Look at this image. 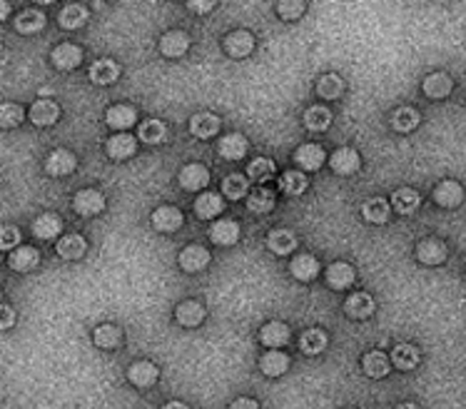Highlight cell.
Returning <instances> with one entry per match:
<instances>
[{"label": "cell", "instance_id": "obj_1", "mask_svg": "<svg viewBox=\"0 0 466 409\" xmlns=\"http://www.w3.org/2000/svg\"><path fill=\"white\" fill-rule=\"evenodd\" d=\"M449 250H446V242H441L439 237H426L416 245V260L421 265H441L446 260Z\"/></svg>", "mask_w": 466, "mask_h": 409}, {"label": "cell", "instance_id": "obj_2", "mask_svg": "<svg viewBox=\"0 0 466 409\" xmlns=\"http://www.w3.org/2000/svg\"><path fill=\"white\" fill-rule=\"evenodd\" d=\"M72 207H75L82 217L100 215V212L105 210V197H102V192H97V190H80V192L75 195V200H72Z\"/></svg>", "mask_w": 466, "mask_h": 409}, {"label": "cell", "instance_id": "obj_3", "mask_svg": "<svg viewBox=\"0 0 466 409\" xmlns=\"http://www.w3.org/2000/svg\"><path fill=\"white\" fill-rule=\"evenodd\" d=\"M434 200H436V204H439V207H446V210H451V207H459V204L464 202V187H461L456 180H444V182L436 185Z\"/></svg>", "mask_w": 466, "mask_h": 409}, {"label": "cell", "instance_id": "obj_4", "mask_svg": "<svg viewBox=\"0 0 466 409\" xmlns=\"http://www.w3.org/2000/svg\"><path fill=\"white\" fill-rule=\"evenodd\" d=\"M77 168V160L75 155L70 153V150H53L50 155H48V163H45V170L48 175H53V178H63V175H70L72 170Z\"/></svg>", "mask_w": 466, "mask_h": 409}, {"label": "cell", "instance_id": "obj_5", "mask_svg": "<svg viewBox=\"0 0 466 409\" xmlns=\"http://www.w3.org/2000/svg\"><path fill=\"white\" fill-rule=\"evenodd\" d=\"M180 225H183V212L178 207H173V204H163V207H158V210L152 212V227L155 230L175 232L180 230Z\"/></svg>", "mask_w": 466, "mask_h": 409}, {"label": "cell", "instance_id": "obj_6", "mask_svg": "<svg viewBox=\"0 0 466 409\" xmlns=\"http://www.w3.org/2000/svg\"><path fill=\"white\" fill-rule=\"evenodd\" d=\"M374 310H376L374 297L367 295V292H357V295H352L350 300H347V305H345V312L350 315L352 320L372 317V315H374Z\"/></svg>", "mask_w": 466, "mask_h": 409}, {"label": "cell", "instance_id": "obj_7", "mask_svg": "<svg viewBox=\"0 0 466 409\" xmlns=\"http://www.w3.org/2000/svg\"><path fill=\"white\" fill-rule=\"evenodd\" d=\"M354 280H357V272L350 262H335V265L327 267V285L332 290H347Z\"/></svg>", "mask_w": 466, "mask_h": 409}, {"label": "cell", "instance_id": "obj_8", "mask_svg": "<svg viewBox=\"0 0 466 409\" xmlns=\"http://www.w3.org/2000/svg\"><path fill=\"white\" fill-rule=\"evenodd\" d=\"M158 377H160L158 367H155L152 362H147V359H142V362H135L130 369H127V379H130L135 387H142V389L152 387V384L158 382Z\"/></svg>", "mask_w": 466, "mask_h": 409}, {"label": "cell", "instance_id": "obj_9", "mask_svg": "<svg viewBox=\"0 0 466 409\" xmlns=\"http://www.w3.org/2000/svg\"><path fill=\"white\" fill-rule=\"evenodd\" d=\"M224 50L232 58H247L254 50V38L247 31H234L224 38Z\"/></svg>", "mask_w": 466, "mask_h": 409}, {"label": "cell", "instance_id": "obj_10", "mask_svg": "<svg viewBox=\"0 0 466 409\" xmlns=\"http://www.w3.org/2000/svg\"><path fill=\"white\" fill-rule=\"evenodd\" d=\"M210 262V252L205 250L202 245H188L183 252H180V267L185 272H200L205 270Z\"/></svg>", "mask_w": 466, "mask_h": 409}, {"label": "cell", "instance_id": "obj_11", "mask_svg": "<svg viewBox=\"0 0 466 409\" xmlns=\"http://www.w3.org/2000/svg\"><path fill=\"white\" fill-rule=\"evenodd\" d=\"M105 150H107V155H110L112 160H127V158L135 155L137 140L132 138V135H127V133H117V135H112V138L107 140Z\"/></svg>", "mask_w": 466, "mask_h": 409}, {"label": "cell", "instance_id": "obj_12", "mask_svg": "<svg viewBox=\"0 0 466 409\" xmlns=\"http://www.w3.org/2000/svg\"><path fill=\"white\" fill-rule=\"evenodd\" d=\"M359 163H362L359 155H357V150H352V148H340L330 158V165L337 175H354L357 170H359Z\"/></svg>", "mask_w": 466, "mask_h": 409}, {"label": "cell", "instance_id": "obj_13", "mask_svg": "<svg viewBox=\"0 0 466 409\" xmlns=\"http://www.w3.org/2000/svg\"><path fill=\"white\" fill-rule=\"evenodd\" d=\"M120 77V65L110 58H100L90 65V80L97 85H110Z\"/></svg>", "mask_w": 466, "mask_h": 409}, {"label": "cell", "instance_id": "obj_14", "mask_svg": "<svg viewBox=\"0 0 466 409\" xmlns=\"http://www.w3.org/2000/svg\"><path fill=\"white\" fill-rule=\"evenodd\" d=\"M294 163L302 170H320L325 165V150L315 143H307L294 153Z\"/></svg>", "mask_w": 466, "mask_h": 409}, {"label": "cell", "instance_id": "obj_15", "mask_svg": "<svg viewBox=\"0 0 466 409\" xmlns=\"http://www.w3.org/2000/svg\"><path fill=\"white\" fill-rule=\"evenodd\" d=\"M210 182V173L205 165L200 163H193V165H185L183 173H180V185L185 190H202L207 187Z\"/></svg>", "mask_w": 466, "mask_h": 409}, {"label": "cell", "instance_id": "obj_16", "mask_svg": "<svg viewBox=\"0 0 466 409\" xmlns=\"http://www.w3.org/2000/svg\"><path fill=\"white\" fill-rule=\"evenodd\" d=\"M175 317H178V322L183 325V327H197L205 320V307L195 300H185V302H180L178 310H175Z\"/></svg>", "mask_w": 466, "mask_h": 409}, {"label": "cell", "instance_id": "obj_17", "mask_svg": "<svg viewBox=\"0 0 466 409\" xmlns=\"http://www.w3.org/2000/svg\"><path fill=\"white\" fill-rule=\"evenodd\" d=\"M289 270H292V275L297 277V280L309 282L320 275L322 267H320V260H317L315 255H297L292 260V265H289Z\"/></svg>", "mask_w": 466, "mask_h": 409}, {"label": "cell", "instance_id": "obj_18", "mask_svg": "<svg viewBox=\"0 0 466 409\" xmlns=\"http://www.w3.org/2000/svg\"><path fill=\"white\" fill-rule=\"evenodd\" d=\"M419 362H421V354L414 344H396V347L391 349V364H394L396 369H401V372H409V369H414Z\"/></svg>", "mask_w": 466, "mask_h": 409}, {"label": "cell", "instance_id": "obj_19", "mask_svg": "<svg viewBox=\"0 0 466 409\" xmlns=\"http://www.w3.org/2000/svg\"><path fill=\"white\" fill-rule=\"evenodd\" d=\"M80 60H82V50L77 45H72V43H63V45H58L53 50V62L60 70H72V67L80 65Z\"/></svg>", "mask_w": 466, "mask_h": 409}, {"label": "cell", "instance_id": "obj_20", "mask_svg": "<svg viewBox=\"0 0 466 409\" xmlns=\"http://www.w3.org/2000/svg\"><path fill=\"white\" fill-rule=\"evenodd\" d=\"M210 237H212L215 245L229 247L239 240V225L234 220H217L210 230Z\"/></svg>", "mask_w": 466, "mask_h": 409}, {"label": "cell", "instance_id": "obj_21", "mask_svg": "<svg viewBox=\"0 0 466 409\" xmlns=\"http://www.w3.org/2000/svg\"><path fill=\"white\" fill-rule=\"evenodd\" d=\"M188 48H190V38H188V33H183V31H170L168 36H163V40H160V50L168 58L185 55Z\"/></svg>", "mask_w": 466, "mask_h": 409}, {"label": "cell", "instance_id": "obj_22", "mask_svg": "<svg viewBox=\"0 0 466 409\" xmlns=\"http://www.w3.org/2000/svg\"><path fill=\"white\" fill-rule=\"evenodd\" d=\"M259 339H262V344H267V347L277 349V347H284V344L289 342V327L284 322H267L262 327V332H259Z\"/></svg>", "mask_w": 466, "mask_h": 409}, {"label": "cell", "instance_id": "obj_23", "mask_svg": "<svg viewBox=\"0 0 466 409\" xmlns=\"http://www.w3.org/2000/svg\"><path fill=\"white\" fill-rule=\"evenodd\" d=\"M424 95L426 97H434V100H441V97H446L451 92V87H454V82H451V77L446 75V72H431V75H426L424 80Z\"/></svg>", "mask_w": 466, "mask_h": 409}, {"label": "cell", "instance_id": "obj_24", "mask_svg": "<svg viewBox=\"0 0 466 409\" xmlns=\"http://www.w3.org/2000/svg\"><path fill=\"white\" fill-rule=\"evenodd\" d=\"M217 150L224 160H242L244 153H247V138L239 133H229L227 138L220 140Z\"/></svg>", "mask_w": 466, "mask_h": 409}, {"label": "cell", "instance_id": "obj_25", "mask_svg": "<svg viewBox=\"0 0 466 409\" xmlns=\"http://www.w3.org/2000/svg\"><path fill=\"white\" fill-rule=\"evenodd\" d=\"M362 367H364V374L372 379H381L389 374V367H391V359L386 357L384 352H369L364 354L362 359Z\"/></svg>", "mask_w": 466, "mask_h": 409}, {"label": "cell", "instance_id": "obj_26", "mask_svg": "<svg viewBox=\"0 0 466 409\" xmlns=\"http://www.w3.org/2000/svg\"><path fill=\"white\" fill-rule=\"evenodd\" d=\"M58 118H60V108H58L53 100H38L36 105L31 108V120L36 125H40V128L53 125Z\"/></svg>", "mask_w": 466, "mask_h": 409}, {"label": "cell", "instance_id": "obj_27", "mask_svg": "<svg viewBox=\"0 0 466 409\" xmlns=\"http://www.w3.org/2000/svg\"><path fill=\"white\" fill-rule=\"evenodd\" d=\"M220 130V120L210 113H197L190 123V133L200 140H207V138H215Z\"/></svg>", "mask_w": 466, "mask_h": 409}, {"label": "cell", "instance_id": "obj_28", "mask_svg": "<svg viewBox=\"0 0 466 409\" xmlns=\"http://www.w3.org/2000/svg\"><path fill=\"white\" fill-rule=\"evenodd\" d=\"M421 197L416 190L411 187H401L394 192V197H391V207H394L399 215H411V212H416V207H419Z\"/></svg>", "mask_w": 466, "mask_h": 409}, {"label": "cell", "instance_id": "obj_29", "mask_svg": "<svg viewBox=\"0 0 466 409\" xmlns=\"http://www.w3.org/2000/svg\"><path fill=\"white\" fill-rule=\"evenodd\" d=\"M259 369L267 377H279V374H284L289 369V357L284 352H279V349H272V352H267L259 359Z\"/></svg>", "mask_w": 466, "mask_h": 409}, {"label": "cell", "instance_id": "obj_30", "mask_svg": "<svg viewBox=\"0 0 466 409\" xmlns=\"http://www.w3.org/2000/svg\"><path fill=\"white\" fill-rule=\"evenodd\" d=\"M135 120H137V113H135V108H130V105H112V108L107 110V125L115 130L132 128Z\"/></svg>", "mask_w": 466, "mask_h": 409}, {"label": "cell", "instance_id": "obj_31", "mask_svg": "<svg viewBox=\"0 0 466 409\" xmlns=\"http://www.w3.org/2000/svg\"><path fill=\"white\" fill-rule=\"evenodd\" d=\"M63 230V222L58 215H53V212H45V215H40L36 222H33V232H36V237H40V240H53V237H58Z\"/></svg>", "mask_w": 466, "mask_h": 409}, {"label": "cell", "instance_id": "obj_32", "mask_svg": "<svg viewBox=\"0 0 466 409\" xmlns=\"http://www.w3.org/2000/svg\"><path fill=\"white\" fill-rule=\"evenodd\" d=\"M8 262H11V267L16 272H28L40 262V255H38L36 247H18V250L11 252Z\"/></svg>", "mask_w": 466, "mask_h": 409}, {"label": "cell", "instance_id": "obj_33", "mask_svg": "<svg viewBox=\"0 0 466 409\" xmlns=\"http://www.w3.org/2000/svg\"><path fill=\"white\" fill-rule=\"evenodd\" d=\"M195 212H197L200 220H210V217L220 215L222 212V197L215 192H205L195 200Z\"/></svg>", "mask_w": 466, "mask_h": 409}, {"label": "cell", "instance_id": "obj_34", "mask_svg": "<svg viewBox=\"0 0 466 409\" xmlns=\"http://www.w3.org/2000/svg\"><path fill=\"white\" fill-rule=\"evenodd\" d=\"M362 215H364L367 222H374V225H381V222L389 220V202L381 197H372L362 204Z\"/></svg>", "mask_w": 466, "mask_h": 409}, {"label": "cell", "instance_id": "obj_35", "mask_svg": "<svg viewBox=\"0 0 466 409\" xmlns=\"http://www.w3.org/2000/svg\"><path fill=\"white\" fill-rule=\"evenodd\" d=\"M16 28L23 36H36V33H40L45 28V16L40 11H23L16 18Z\"/></svg>", "mask_w": 466, "mask_h": 409}, {"label": "cell", "instance_id": "obj_36", "mask_svg": "<svg viewBox=\"0 0 466 409\" xmlns=\"http://www.w3.org/2000/svg\"><path fill=\"white\" fill-rule=\"evenodd\" d=\"M87 8L80 6V3H70V6H65L60 11V26L67 28V31H75V28L85 26L87 23Z\"/></svg>", "mask_w": 466, "mask_h": 409}, {"label": "cell", "instance_id": "obj_37", "mask_svg": "<svg viewBox=\"0 0 466 409\" xmlns=\"http://www.w3.org/2000/svg\"><path fill=\"white\" fill-rule=\"evenodd\" d=\"M267 245L274 255H289V252L297 247V237H294V232H289V230H274V232H269Z\"/></svg>", "mask_w": 466, "mask_h": 409}, {"label": "cell", "instance_id": "obj_38", "mask_svg": "<svg viewBox=\"0 0 466 409\" xmlns=\"http://www.w3.org/2000/svg\"><path fill=\"white\" fill-rule=\"evenodd\" d=\"M95 344L102 349H115L122 344V329L115 325H100L95 329Z\"/></svg>", "mask_w": 466, "mask_h": 409}, {"label": "cell", "instance_id": "obj_39", "mask_svg": "<svg viewBox=\"0 0 466 409\" xmlns=\"http://www.w3.org/2000/svg\"><path fill=\"white\" fill-rule=\"evenodd\" d=\"M85 250H87V245L80 235H67L58 242V255H60L63 260H77V257H82Z\"/></svg>", "mask_w": 466, "mask_h": 409}, {"label": "cell", "instance_id": "obj_40", "mask_svg": "<svg viewBox=\"0 0 466 409\" xmlns=\"http://www.w3.org/2000/svg\"><path fill=\"white\" fill-rule=\"evenodd\" d=\"M327 347V334L322 329H307V332L299 337V349L304 354H320Z\"/></svg>", "mask_w": 466, "mask_h": 409}, {"label": "cell", "instance_id": "obj_41", "mask_svg": "<svg viewBox=\"0 0 466 409\" xmlns=\"http://www.w3.org/2000/svg\"><path fill=\"white\" fill-rule=\"evenodd\" d=\"M419 113L414 108H399L394 115H391V128L396 133H411V130L419 125Z\"/></svg>", "mask_w": 466, "mask_h": 409}, {"label": "cell", "instance_id": "obj_42", "mask_svg": "<svg viewBox=\"0 0 466 409\" xmlns=\"http://www.w3.org/2000/svg\"><path fill=\"white\" fill-rule=\"evenodd\" d=\"M165 135H168V128H165L163 120H145V123L140 125V140L147 145L163 143Z\"/></svg>", "mask_w": 466, "mask_h": 409}, {"label": "cell", "instance_id": "obj_43", "mask_svg": "<svg viewBox=\"0 0 466 409\" xmlns=\"http://www.w3.org/2000/svg\"><path fill=\"white\" fill-rule=\"evenodd\" d=\"M332 123V113L327 108H322V105H315V108H309L307 115H304V125H307L309 130H315V133H322V130H327Z\"/></svg>", "mask_w": 466, "mask_h": 409}, {"label": "cell", "instance_id": "obj_44", "mask_svg": "<svg viewBox=\"0 0 466 409\" xmlns=\"http://www.w3.org/2000/svg\"><path fill=\"white\" fill-rule=\"evenodd\" d=\"M247 207L252 212H272V207H274V195L269 192V190H264V187H257V190H252L249 192V197H247Z\"/></svg>", "mask_w": 466, "mask_h": 409}, {"label": "cell", "instance_id": "obj_45", "mask_svg": "<svg viewBox=\"0 0 466 409\" xmlns=\"http://www.w3.org/2000/svg\"><path fill=\"white\" fill-rule=\"evenodd\" d=\"M247 178H242V175H229V178L222 180V192L227 200H242L247 195Z\"/></svg>", "mask_w": 466, "mask_h": 409}, {"label": "cell", "instance_id": "obj_46", "mask_svg": "<svg viewBox=\"0 0 466 409\" xmlns=\"http://www.w3.org/2000/svg\"><path fill=\"white\" fill-rule=\"evenodd\" d=\"M279 190H284L287 195H302L307 190V178H304V173H297V170L284 173L279 178Z\"/></svg>", "mask_w": 466, "mask_h": 409}, {"label": "cell", "instance_id": "obj_47", "mask_svg": "<svg viewBox=\"0 0 466 409\" xmlns=\"http://www.w3.org/2000/svg\"><path fill=\"white\" fill-rule=\"evenodd\" d=\"M272 173H274V163L272 160H267V158L252 160L249 168H247V178L254 180V182H267V180L272 178Z\"/></svg>", "mask_w": 466, "mask_h": 409}, {"label": "cell", "instance_id": "obj_48", "mask_svg": "<svg viewBox=\"0 0 466 409\" xmlns=\"http://www.w3.org/2000/svg\"><path fill=\"white\" fill-rule=\"evenodd\" d=\"M342 90H345V82H342L340 75H325L320 80V85H317V92H320L322 97H327V100H335V97L342 95Z\"/></svg>", "mask_w": 466, "mask_h": 409}, {"label": "cell", "instance_id": "obj_49", "mask_svg": "<svg viewBox=\"0 0 466 409\" xmlns=\"http://www.w3.org/2000/svg\"><path fill=\"white\" fill-rule=\"evenodd\" d=\"M23 118H26V113H23L21 105H16V102H6L3 108H0V125L3 128H18V125L23 123Z\"/></svg>", "mask_w": 466, "mask_h": 409}, {"label": "cell", "instance_id": "obj_50", "mask_svg": "<svg viewBox=\"0 0 466 409\" xmlns=\"http://www.w3.org/2000/svg\"><path fill=\"white\" fill-rule=\"evenodd\" d=\"M277 11H279V18H284V21H297V18L307 11V6H304L302 0H292V3H279Z\"/></svg>", "mask_w": 466, "mask_h": 409}, {"label": "cell", "instance_id": "obj_51", "mask_svg": "<svg viewBox=\"0 0 466 409\" xmlns=\"http://www.w3.org/2000/svg\"><path fill=\"white\" fill-rule=\"evenodd\" d=\"M18 242H21V230L13 227V225L3 227V235H0V247H3V250H13V247H18Z\"/></svg>", "mask_w": 466, "mask_h": 409}, {"label": "cell", "instance_id": "obj_52", "mask_svg": "<svg viewBox=\"0 0 466 409\" xmlns=\"http://www.w3.org/2000/svg\"><path fill=\"white\" fill-rule=\"evenodd\" d=\"M229 409H259V404L254 402V399H249V397H239V399H234V402L229 404Z\"/></svg>", "mask_w": 466, "mask_h": 409}, {"label": "cell", "instance_id": "obj_53", "mask_svg": "<svg viewBox=\"0 0 466 409\" xmlns=\"http://www.w3.org/2000/svg\"><path fill=\"white\" fill-rule=\"evenodd\" d=\"M193 11H197V13H210L215 8V3H205V0H190L188 3Z\"/></svg>", "mask_w": 466, "mask_h": 409}, {"label": "cell", "instance_id": "obj_54", "mask_svg": "<svg viewBox=\"0 0 466 409\" xmlns=\"http://www.w3.org/2000/svg\"><path fill=\"white\" fill-rule=\"evenodd\" d=\"M13 322H16V315H13V307H11V305H3V329L13 327Z\"/></svg>", "mask_w": 466, "mask_h": 409}, {"label": "cell", "instance_id": "obj_55", "mask_svg": "<svg viewBox=\"0 0 466 409\" xmlns=\"http://www.w3.org/2000/svg\"><path fill=\"white\" fill-rule=\"evenodd\" d=\"M163 409H190V407H188V404H183V402H168Z\"/></svg>", "mask_w": 466, "mask_h": 409}, {"label": "cell", "instance_id": "obj_56", "mask_svg": "<svg viewBox=\"0 0 466 409\" xmlns=\"http://www.w3.org/2000/svg\"><path fill=\"white\" fill-rule=\"evenodd\" d=\"M396 409H419V407H416V404H411V402H406V404H399Z\"/></svg>", "mask_w": 466, "mask_h": 409}]
</instances>
